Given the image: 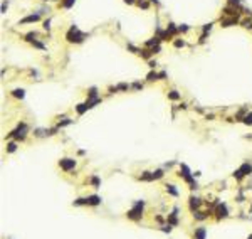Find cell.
<instances>
[{
	"label": "cell",
	"mask_w": 252,
	"mask_h": 239,
	"mask_svg": "<svg viewBox=\"0 0 252 239\" xmlns=\"http://www.w3.org/2000/svg\"><path fill=\"white\" fill-rule=\"evenodd\" d=\"M143 206H145V200H138V202H135V206L128 210V214H126L128 219H131V221H140L141 219V216H143Z\"/></svg>",
	"instance_id": "6da1fadb"
},
{
	"label": "cell",
	"mask_w": 252,
	"mask_h": 239,
	"mask_svg": "<svg viewBox=\"0 0 252 239\" xmlns=\"http://www.w3.org/2000/svg\"><path fill=\"white\" fill-rule=\"evenodd\" d=\"M82 39H84V34L79 32V29L76 27V25H72L71 30L67 32V40L69 42H81Z\"/></svg>",
	"instance_id": "7a4b0ae2"
},
{
	"label": "cell",
	"mask_w": 252,
	"mask_h": 239,
	"mask_svg": "<svg viewBox=\"0 0 252 239\" xmlns=\"http://www.w3.org/2000/svg\"><path fill=\"white\" fill-rule=\"evenodd\" d=\"M180 170H182L180 177H183V179L192 185V189H197V182H193V177H192V173H190V169H188L185 163H182V165H180Z\"/></svg>",
	"instance_id": "3957f363"
},
{
	"label": "cell",
	"mask_w": 252,
	"mask_h": 239,
	"mask_svg": "<svg viewBox=\"0 0 252 239\" xmlns=\"http://www.w3.org/2000/svg\"><path fill=\"white\" fill-rule=\"evenodd\" d=\"M59 167L62 170H66V172H69V170H72L76 167V160L74 158H62L59 162Z\"/></svg>",
	"instance_id": "277c9868"
},
{
	"label": "cell",
	"mask_w": 252,
	"mask_h": 239,
	"mask_svg": "<svg viewBox=\"0 0 252 239\" xmlns=\"http://www.w3.org/2000/svg\"><path fill=\"white\" fill-rule=\"evenodd\" d=\"M25 131H27V125H25V123H20L19 128L14 130V131L10 133V137H15V138H24V137H25Z\"/></svg>",
	"instance_id": "5b68a950"
},
{
	"label": "cell",
	"mask_w": 252,
	"mask_h": 239,
	"mask_svg": "<svg viewBox=\"0 0 252 239\" xmlns=\"http://www.w3.org/2000/svg\"><path fill=\"white\" fill-rule=\"evenodd\" d=\"M227 216H229L227 206H225V204H219V206H217V217L222 219V217H227Z\"/></svg>",
	"instance_id": "8992f818"
},
{
	"label": "cell",
	"mask_w": 252,
	"mask_h": 239,
	"mask_svg": "<svg viewBox=\"0 0 252 239\" xmlns=\"http://www.w3.org/2000/svg\"><path fill=\"white\" fill-rule=\"evenodd\" d=\"M101 204V197L99 195H89L86 197V206H99Z\"/></svg>",
	"instance_id": "52a82bcc"
},
{
	"label": "cell",
	"mask_w": 252,
	"mask_h": 239,
	"mask_svg": "<svg viewBox=\"0 0 252 239\" xmlns=\"http://www.w3.org/2000/svg\"><path fill=\"white\" fill-rule=\"evenodd\" d=\"M205 236H207V229H205V227H198V229H195L193 239H205Z\"/></svg>",
	"instance_id": "ba28073f"
},
{
	"label": "cell",
	"mask_w": 252,
	"mask_h": 239,
	"mask_svg": "<svg viewBox=\"0 0 252 239\" xmlns=\"http://www.w3.org/2000/svg\"><path fill=\"white\" fill-rule=\"evenodd\" d=\"M239 170L242 172V175H249V173L252 172V163H249V162H245V163H244V165H242V167H240Z\"/></svg>",
	"instance_id": "9c48e42d"
},
{
	"label": "cell",
	"mask_w": 252,
	"mask_h": 239,
	"mask_svg": "<svg viewBox=\"0 0 252 239\" xmlns=\"http://www.w3.org/2000/svg\"><path fill=\"white\" fill-rule=\"evenodd\" d=\"M198 206H200V199H198V197H193V195H192V197H190V207H192V210L197 209Z\"/></svg>",
	"instance_id": "30bf717a"
},
{
	"label": "cell",
	"mask_w": 252,
	"mask_h": 239,
	"mask_svg": "<svg viewBox=\"0 0 252 239\" xmlns=\"http://www.w3.org/2000/svg\"><path fill=\"white\" fill-rule=\"evenodd\" d=\"M39 19H40L39 14H34V15H29V17H25V19L22 20V22H24V24H25V22H35V20H39Z\"/></svg>",
	"instance_id": "8fae6325"
},
{
	"label": "cell",
	"mask_w": 252,
	"mask_h": 239,
	"mask_svg": "<svg viewBox=\"0 0 252 239\" xmlns=\"http://www.w3.org/2000/svg\"><path fill=\"white\" fill-rule=\"evenodd\" d=\"M12 93H14V96H15V98H20V100L25 96V91H24V89H14Z\"/></svg>",
	"instance_id": "7c38bea8"
},
{
	"label": "cell",
	"mask_w": 252,
	"mask_h": 239,
	"mask_svg": "<svg viewBox=\"0 0 252 239\" xmlns=\"http://www.w3.org/2000/svg\"><path fill=\"white\" fill-rule=\"evenodd\" d=\"M166 190H168V192H170L172 195H175V197L178 195V190L175 189V185H172V184H170V185H166Z\"/></svg>",
	"instance_id": "4fadbf2b"
},
{
	"label": "cell",
	"mask_w": 252,
	"mask_h": 239,
	"mask_svg": "<svg viewBox=\"0 0 252 239\" xmlns=\"http://www.w3.org/2000/svg\"><path fill=\"white\" fill-rule=\"evenodd\" d=\"M161 177H163V172H161V170H156V172H153V173H151V179H153V180L161 179Z\"/></svg>",
	"instance_id": "5bb4252c"
},
{
	"label": "cell",
	"mask_w": 252,
	"mask_h": 239,
	"mask_svg": "<svg viewBox=\"0 0 252 239\" xmlns=\"http://www.w3.org/2000/svg\"><path fill=\"white\" fill-rule=\"evenodd\" d=\"M86 110H89L86 103H84V104H78V113H79V115H82V113H84Z\"/></svg>",
	"instance_id": "9a60e30c"
},
{
	"label": "cell",
	"mask_w": 252,
	"mask_h": 239,
	"mask_svg": "<svg viewBox=\"0 0 252 239\" xmlns=\"http://www.w3.org/2000/svg\"><path fill=\"white\" fill-rule=\"evenodd\" d=\"M74 2H76V0H64V2H62V7H66V9H69V7H71V5H72Z\"/></svg>",
	"instance_id": "2e32d148"
},
{
	"label": "cell",
	"mask_w": 252,
	"mask_h": 239,
	"mask_svg": "<svg viewBox=\"0 0 252 239\" xmlns=\"http://www.w3.org/2000/svg\"><path fill=\"white\" fill-rule=\"evenodd\" d=\"M244 123H245V125H252V113H249V115L244 118Z\"/></svg>",
	"instance_id": "e0dca14e"
},
{
	"label": "cell",
	"mask_w": 252,
	"mask_h": 239,
	"mask_svg": "<svg viewBox=\"0 0 252 239\" xmlns=\"http://www.w3.org/2000/svg\"><path fill=\"white\" fill-rule=\"evenodd\" d=\"M168 96H170V98H172V100H178V98H180V96H178V93H176V91H170V94H168Z\"/></svg>",
	"instance_id": "ac0fdd59"
},
{
	"label": "cell",
	"mask_w": 252,
	"mask_h": 239,
	"mask_svg": "<svg viewBox=\"0 0 252 239\" xmlns=\"http://www.w3.org/2000/svg\"><path fill=\"white\" fill-rule=\"evenodd\" d=\"M156 78H158V74H156V72H150V74H148V79H150V81H155Z\"/></svg>",
	"instance_id": "d6986e66"
},
{
	"label": "cell",
	"mask_w": 252,
	"mask_h": 239,
	"mask_svg": "<svg viewBox=\"0 0 252 239\" xmlns=\"http://www.w3.org/2000/svg\"><path fill=\"white\" fill-rule=\"evenodd\" d=\"M15 148H17V145H15V143H9V148H7V150L12 153V152H15Z\"/></svg>",
	"instance_id": "ffe728a7"
},
{
	"label": "cell",
	"mask_w": 252,
	"mask_h": 239,
	"mask_svg": "<svg viewBox=\"0 0 252 239\" xmlns=\"http://www.w3.org/2000/svg\"><path fill=\"white\" fill-rule=\"evenodd\" d=\"M91 182H93V185H94L96 189L99 187V179H97V177H93V180H91Z\"/></svg>",
	"instance_id": "44dd1931"
},
{
	"label": "cell",
	"mask_w": 252,
	"mask_h": 239,
	"mask_svg": "<svg viewBox=\"0 0 252 239\" xmlns=\"http://www.w3.org/2000/svg\"><path fill=\"white\" fill-rule=\"evenodd\" d=\"M244 27H252V22L251 20H245V22H244Z\"/></svg>",
	"instance_id": "7402d4cb"
},
{
	"label": "cell",
	"mask_w": 252,
	"mask_h": 239,
	"mask_svg": "<svg viewBox=\"0 0 252 239\" xmlns=\"http://www.w3.org/2000/svg\"><path fill=\"white\" fill-rule=\"evenodd\" d=\"M229 2H230V3H235V5L239 3V0H229Z\"/></svg>",
	"instance_id": "603a6c76"
},
{
	"label": "cell",
	"mask_w": 252,
	"mask_h": 239,
	"mask_svg": "<svg viewBox=\"0 0 252 239\" xmlns=\"http://www.w3.org/2000/svg\"><path fill=\"white\" fill-rule=\"evenodd\" d=\"M125 2H126V3H133L135 0H125Z\"/></svg>",
	"instance_id": "cb8c5ba5"
},
{
	"label": "cell",
	"mask_w": 252,
	"mask_h": 239,
	"mask_svg": "<svg viewBox=\"0 0 252 239\" xmlns=\"http://www.w3.org/2000/svg\"><path fill=\"white\" fill-rule=\"evenodd\" d=\"M247 239H252V234H251V236H249V238H247Z\"/></svg>",
	"instance_id": "d4e9b609"
}]
</instances>
